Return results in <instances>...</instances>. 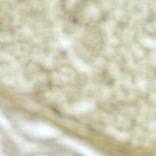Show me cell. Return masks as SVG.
<instances>
[{"label":"cell","mask_w":156,"mask_h":156,"mask_svg":"<svg viewBox=\"0 0 156 156\" xmlns=\"http://www.w3.org/2000/svg\"><path fill=\"white\" fill-rule=\"evenodd\" d=\"M25 133L36 138L48 139L56 137L60 132L56 128L48 123L40 122H24L20 124Z\"/></svg>","instance_id":"obj_1"},{"label":"cell","mask_w":156,"mask_h":156,"mask_svg":"<svg viewBox=\"0 0 156 156\" xmlns=\"http://www.w3.org/2000/svg\"><path fill=\"white\" fill-rule=\"evenodd\" d=\"M0 123L2 126L5 129L8 128L10 126V123L9 121L5 116L0 113Z\"/></svg>","instance_id":"obj_2"}]
</instances>
